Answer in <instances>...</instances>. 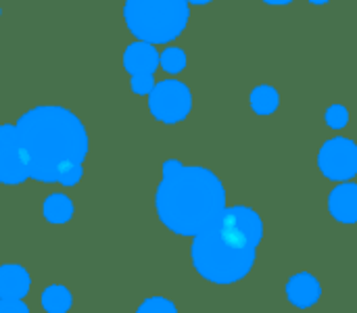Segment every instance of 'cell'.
<instances>
[{"mask_svg": "<svg viewBox=\"0 0 357 313\" xmlns=\"http://www.w3.org/2000/svg\"><path fill=\"white\" fill-rule=\"evenodd\" d=\"M280 105V96L272 86H257L251 92V109L259 115H270L278 109Z\"/></svg>", "mask_w": 357, "mask_h": 313, "instance_id": "13", "label": "cell"}, {"mask_svg": "<svg viewBox=\"0 0 357 313\" xmlns=\"http://www.w3.org/2000/svg\"><path fill=\"white\" fill-rule=\"evenodd\" d=\"M0 144H17V125L13 123L0 125Z\"/></svg>", "mask_w": 357, "mask_h": 313, "instance_id": "20", "label": "cell"}, {"mask_svg": "<svg viewBox=\"0 0 357 313\" xmlns=\"http://www.w3.org/2000/svg\"><path fill=\"white\" fill-rule=\"evenodd\" d=\"M312 4H316V6H320V4H328L331 0H310Z\"/></svg>", "mask_w": 357, "mask_h": 313, "instance_id": "24", "label": "cell"}, {"mask_svg": "<svg viewBox=\"0 0 357 313\" xmlns=\"http://www.w3.org/2000/svg\"><path fill=\"white\" fill-rule=\"evenodd\" d=\"M287 295L297 307H312L320 299V284L310 274H297L289 280Z\"/></svg>", "mask_w": 357, "mask_h": 313, "instance_id": "10", "label": "cell"}, {"mask_svg": "<svg viewBox=\"0 0 357 313\" xmlns=\"http://www.w3.org/2000/svg\"><path fill=\"white\" fill-rule=\"evenodd\" d=\"M159 67L165 71V73H172V75H178L184 71L186 67V52L178 46H169L165 48L161 54H159Z\"/></svg>", "mask_w": 357, "mask_h": 313, "instance_id": "15", "label": "cell"}, {"mask_svg": "<svg viewBox=\"0 0 357 313\" xmlns=\"http://www.w3.org/2000/svg\"><path fill=\"white\" fill-rule=\"evenodd\" d=\"M44 217L50 224H67L73 217V203L69 197L54 192L44 201Z\"/></svg>", "mask_w": 357, "mask_h": 313, "instance_id": "12", "label": "cell"}, {"mask_svg": "<svg viewBox=\"0 0 357 313\" xmlns=\"http://www.w3.org/2000/svg\"><path fill=\"white\" fill-rule=\"evenodd\" d=\"M264 224L249 207L224 209L192 241V264L197 272L215 284H232L245 278L257 255Z\"/></svg>", "mask_w": 357, "mask_h": 313, "instance_id": "2", "label": "cell"}, {"mask_svg": "<svg viewBox=\"0 0 357 313\" xmlns=\"http://www.w3.org/2000/svg\"><path fill=\"white\" fill-rule=\"evenodd\" d=\"M186 2H188V4H199V6H201V4H209L211 0H186Z\"/></svg>", "mask_w": 357, "mask_h": 313, "instance_id": "23", "label": "cell"}, {"mask_svg": "<svg viewBox=\"0 0 357 313\" xmlns=\"http://www.w3.org/2000/svg\"><path fill=\"white\" fill-rule=\"evenodd\" d=\"M130 88L134 94H151V90L155 88V75H132L130 79Z\"/></svg>", "mask_w": 357, "mask_h": 313, "instance_id": "18", "label": "cell"}, {"mask_svg": "<svg viewBox=\"0 0 357 313\" xmlns=\"http://www.w3.org/2000/svg\"><path fill=\"white\" fill-rule=\"evenodd\" d=\"M326 123L333 130H341L349 123V111L343 105H333L326 111Z\"/></svg>", "mask_w": 357, "mask_h": 313, "instance_id": "16", "label": "cell"}, {"mask_svg": "<svg viewBox=\"0 0 357 313\" xmlns=\"http://www.w3.org/2000/svg\"><path fill=\"white\" fill-rule=\"evenodd\" d=\"M328 209L341 224L357 222V184H341L328 197Z\"/></svg>", "mask_w": 357, "mask_h": 313, "instance_id": "8", "label": "cell"}, {"mask_svg": "<svg viewBox=\"0 0 357 313\" xmlns=\"http://www.w3.org/2000/svg\"><path fill=\"white\" fill-rule=\"evenodd\" d=\"M0 17H2V6H0Z\"/></svg>", "mask_w": 357, "mask_h": 313, "instance_id": "25", "label": "cell"}, {"mask_svg": "<svg viewBox=\"0 0 357 313\" xmlns=\"http://www.w3.org/2000/svg\"><path fill=\"white\" fill-rule=\"evenodd\" d=\"M123 19L132 36L149 44L176 40L188 23L186 0H126Z\"/></svg>", "mask_w": 357, "mask_h": 313, "instance_id": "4", "label": "cell"}, {"mask_svg": "<svg viewBox=\"0 0 357 313\" xmlns=\"http://www.w3.org/2000/svg\"><path fill=\"white\" fill-rule=\"evenodd\" d=\"M192 109V94L186 84L178 79H163L155 84L149 94V111L161 123H180Z\"/></svg>", "mask_w": 357, "mask_h": 313, "instance_id": "5", "label": "cell"}, {"mask_svg": "<svg viewBox=\"0 0 357 313\" xmlns=\"http://www.w3.org/2000/svg\"><path fill=\"white\" fill-rule=\"evenodd\" d=\"M29 178L27 165L21 157L19 144H0V182L2 184H21Z\"/></svg>", "mask_w": 357, "mask_h": 313, "instance_id": "9", "label": "cell"}, {"mask_svg": "<svg viewBox=\"0 0 357 313\" xmlns=\"http://www.w3.org/2000/svg\"><path fill=\"white\" fill-rule=\"evenodd\" d=\"M42 305L48 313H65L71 307V293L65 287H48L42 295Z\"/></svg>", "mask_w": 357, "mask_h": 313, "instance_id": "14", "label": "cell"}, {"mask_svg": "<svg viewBox=\"0 0 357 313\" xmlns=\"http://www.w3.org/2000/svg\"><path fill=\"white\" fill-rule=\"evenodd\" d=\"M82 176H84V165H75V167L67 169V171L61 176L59 184H63V186H75V184L82 180Z\"/></svg>", "mask_w": 357, "mask_h": 313, "instance_id": "19", "label": "cell"}, {"mask_svg": "<svg viewBox=\"0 0 357 313\" xmlns=\"http://www.w3.org/2000/svg\"><path fill=\"white\" fill-rule=\"evenodd\" d=\"M155 205L165 228L180 236H197L226 209V190L207 167L169 159L163 163Z\"/></svg>", "mask_w": 357, "mask_h": 313, "instance_id": "3", "label": "cell"}, {"mask_svg": "<svg viewBox=\"0 0 357 313\" xmlns=\"http://www.w3.org/2000/svg\"><path fill=\"white\" fill-rule=\"evenodd\" d=\"M136 313H178L174 303L163 299V297H153V299H146Z\"/></svg>", "mask_w": 357, "mask_h": 313, "instance_id": "17", "label": "cell"}, {"mask_svg": "<svg viewBox=\"0 0 357 313\" xmlns=\"http://www.w3.org/2000/svg\"><path fill=\"white\" fill-rule=\"evenodd\" d=\"M29 291V276L21 266L0 268V299H21Z\"/></svg>", "mask_w": 357, "mask_h": 313, "instance_id": "11", "label": "cell"}, {"mask_svg": "<svg viewBox=\"0 0 357 313\" xmlns=\"http://www.w3.org/2000/svg\"><path fill=\"white\" fill-rule=\"evenodd\" d=\"M0 313H27V307L19 299H0Z\"/></svg>", "mask_w": 357, "mask_h": 313, "instance_id": "21", "label": "cell"}, {"mask_svg": "<svg viewBox=\"0 0 357 313\" xmlns=\"http://www.w3.org/2000/svg\"><path fill=\"white\" fill-rule=\"evenodd\" d=\"M159 54L155 44L149 42H134L123 52V67L130 75H155L159 67Z\"/></svg>", "mask_w": 357, "mask_h": 313, "instance_id": "7", "label": "cell"}, {"mask_svg": "<svg viewBox=\"0 0 357 313\" xmlns=\"http://www.w3.org/2000/svg\"><path fill=\"white\" fill-rule=\"evenodd\" d=\"M266 4H276V6H284V4H291L293 0H264Z\"/></svg>", "mask_w": 357, "mask_h": 313, "instance_id": "22", "label": "cell"}, {"mask_svg": "<svg viewBox=\"0 0 357 313\" xmlns=\"http://www.w3.org/2000/svg\"><path fill=\"white\" fill-rule=\"evenodd\" d=\"M320 171L328 180H349L357 174V144L349 138L328 140L318 155Z\"/></svg>", "mask_w": 357, "mask_h": 313, "instance_id": "6", "label": "cell"}, {"mask_svg": "<svg viewBox=\"0 0 357 313\" xmlns=\"http://www.w3.org/2000/svg\"><path fill=\"white\" fill-rule=\"evenodd\" d=\"M15 125L29 178L52 184L67 169L84 165L88 132L73 111L59 105H38L25 111Z\"/></svg>", "mask_w": 357, "mask_h": 313, "instance_id": "1", "label": "cell"}]
</instances>
